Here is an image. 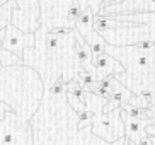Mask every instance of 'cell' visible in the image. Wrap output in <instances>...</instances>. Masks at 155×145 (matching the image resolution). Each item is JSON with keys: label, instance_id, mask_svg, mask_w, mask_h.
Instances as JSON below:
<instances>
[{"label": "cell", "instance_id": "cell-8", "mask_svg": "<svg viewBox=\"0 0 155 145\" xmlns=\"http://www.w3.org/2000/svg\"><path fill=\"white\" fill-rule=\"evenodd\" d=\"M10 111H12V109H10L7 104H4V103L0 101V121H4L5 116H7V114H9Z\"/></svg>", "mask_w": 155, "mask_h": 145}, {"label": "cell", "instance_id": "cell-3", "mask_svg": "<svg viewBox=\"0 0 155 145\" xmlns=\"http://www.w3.org/2000/svg\"><path fill=\"white\" fill-rule=\"evenodd\" d=\"M0 63L4 67H21L22 65V58L17 56L15 53H12V51L2 48V41H0Z\"/></svg>", "mask_w": 155, "mask_h": 145}, {"label": "cell", "instance_id": "cell-9", "mask_svg": "<svg viewBox=\"0 0 155 145\" xmlns=\"http://www.w3.org/2000/svg\"><path fill=\"white\" fill-rule=\"evenodd\" d=\"M137 145H152V138H150V135L143 133V135H141L140 138L137 140Z\"/></svg>", "mask_w": 155, "mask_h": 145}, {"label": "cell", "instance_id": "cell-5", "mask_svg": "<svg viewBox=\"0 0 155 145\" xmlns=\"http://www.w3.org/2000/svg\"><path fill=\"white\" fill-rule=\"evenodd\" d=\"M15 7V0H9L0 7V29L9 26V21L12 17V9Z\"/></svg>", "mask_w": 155, "mask_h": 145}, {"label": "cell", "instance_id": "cell-7", "mask_svg": "<svg viewBox=\"0 0 155 145\" xmlns=\"http://www.w3.org/2000/svg\"><path fill=\"white\" fill-rule=\"evenodd\" d=\"M65 89H67V79L63 77V75H60L58 79H56L53 84H51V87H50V92L53 96H63V92H65Z\"/></svg>", "mask_w": 155, "mask_h": 145}, {"label": "cell", "instance_id": "cell-2", "mask_svg": "<svg viewBox=\"0 0 155 145\" xmlns=\"http://www.w3.org/2000/svg\"><path fill=\"white\" fill-rule=\"evenodd\" d=\"M36 46V36L31 32L19 31L15 26L9 24L4 31V39H2V48L15 53L17 56L24 58V50L26 48H34Z\"/></svg>", "mask_w": 155, "mask_h": 145}, {"label": "cell", "instance_id": "cell-10", "mask_svg": "<svg viewBox=\"0 0 155 145\" xmlns=\"http://www.w3.org/2000/svg\"><path fill=\"white\" fill-rule=\"evenodd\" d=\"M118 2H123V0H104V5H111V4H118ZM104 5H102V7H104ZM102 7H101V9H102Z\"/></svg>", "mask_w": 155, "mask_h": 145}, {"label": "cell", "instance_id": "cell-6", "mask_svg": "<svg viewBox=\"0 0 155 145\" xmlns=\"http://www.w3.org/2000/svg\"><path fill=\"white\" fill-rule=\"evenodd\" d=\"M94 116L96 114L92 113L91 109H82V111H77V130H84V126H91L92 121H94Z\"/></svg>", "mask_w": 155, "mask_h": 145}, {"label": "cell", "instance_id": "cell-1", "mask_svg": "<svg viewBox=\"0 0 155 145\" xmlns=\"http://www.w3.org/2000/svg\"><path fill=\"white\" fill-rule=\"evenodd\" d=\"M96 137L104 138L106 142H116L124 137V123L121 120V108L113 109L109 113L94 116V121L89 126Z\"/></svg>", "mask_w": 155, "mask_h": 145}, {"label": "cell", "instance_id": "cell-11", "mask_svg": "<svg viewBox=\"0 0 155 145\" xmlns=\"http://www.w3.org/2000/svg\"><path fill=\"white\" fill-rule=\"evenodd\" d=\"M150 138H152V145H155V137H153V135H150Z\"/></svg>", "mask_w": 155, "mask_h": 145}, {"label": "cell", "instance_id": "cell-4", "mask_svg": "<svg viewBox=\"0 0 155 145\" xmlns=\"http://www.w3.org/2000/svg\"><path fill=\"white\" fill-rule=\"evenodd\" d=\"M80 12H82V9L78 7L77 0H72V2H70V7L67 9V14H65V22H67V27L73 29V26H75V22H77L78 15H80Z\"/></svg>", "mask_w": 155, "mask_h": 145}]
</instances>
